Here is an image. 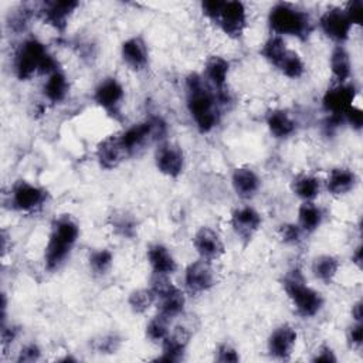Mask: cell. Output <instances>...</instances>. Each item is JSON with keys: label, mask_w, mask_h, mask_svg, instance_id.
<instances>
[{"label": "cell", "mask_w": 363, "mask_h": 363, "mask_svg": "<svg viewBox=\"0 0 363 363\" xmlns=\"http://www.w3.org/2000/svg\"><path fill=\"white\" fill-rule=\"evenodd\" d=\"M155 163L162 174L176 179L184 169V153L176 143L160 142L155 153Z\"/></svg>", "instance_id": "8fae6325"}, {"label": "cell", "mask_w": 363, "mask_h": 363, "mask_svg": "<svg viewBox=\"0 0 363 363\" xmlns=\"http://www.w3.org/2000/svg\"><path fill=\"white\" fill-rule=\"evenodd\" d=\"M323 220L322 210L313 201H303L298 210V225L303 233L316 231Z\"/></svg>", "instance_id": "f1b7e54d"}, {"label": "cell", "mask_w": 363, "mask_h": 363, "mask_svg": "<svg viewBox=\"0 0 363 363\" xmlns=\"http://www.w3.org/2000/svg\"><path fill=\"white\" fill-rule=\"evenodd\" d=\"M47 190L27 180H17L10 190L11 208L20 213H35L47 201Z\"/></svg>", "instance_id": "52a82bcc"}, {"label": "cell", "mask_w": 363, "mask_h": 363, "mask_svg": "<svg viewBox=\"0 0 363 363\" xmlns=\"http://www.w3.org/2000/svg\"><path fill=\"white\" fill-rule=\"evenodd\" d=\"M356 92L357 91L353 84H336L325 92L322 98V105L325 111L329 112V115L343 118V113L353 105L356 99Z\"/></svg>", "instance_id": "9a60e30c"}, {"label": "cell", "mask_w": 363, "mask_h": 363, "mask_svg": "<svg viewBox=\"0 0 363 363\" xmlns=\"http://www.w3.org/2000/svg\"><path fill=\"white\" fill-rule=\"evenodd\" d=\"M330 71L336 84H345L352 74V62L347 50L343 45H336L330 52Z\"/></svg>", "instance_id": "4316f807"}, {"label": "cell", "mask_w": 363, "mask_h": 363, "mask_svg": "<svg viewBox=\"0 0 363 363\" xmlns=\"http://www.w3.org/2000/svg\"><path fill=\"white\" fill-rule=\"evenodd\" d=\"M69 91V84L65 74L58 68L57 71L47 75V79L43 85V94L47 101L51 104H61Z\"/></svg>", "instance_id": "484cf974"}, {"label": "cell", "mask_w": 363, "mask_h": 363, "mask_svg": "<svg viewBox=\"0 0 363 363\" xmlns=\"http://www.w3.org/2000/svg\"><path fill=\"white\" fill-rule=\"evenodd\" d=\"M170 319L162 313L153 316L146 325V337L153 343H162L163 339L169 335Z\"/></svg>", "instance_id": "836d02e7"}, {"label": "cell", "mask_w": 363, "mask_h": 363, "mask_svg": "<svg viewBox=\"0 0 363 363\" xmlns=\"http://www.w3.org/2000/svg\"><path fill=\"white\" fill-rule=\"evenodd\" d=\"M89 268L96 275L106 274L113 262V254L108 248H99L91 252L89 255Z\"/></svg>", "instance_id": "d590c367"}, {"label": "cell", "mask_w": 363, "mask_h": 363, "mask_svg": "<svg viewBox=\"0 0 363 363\" xmlns=\"http://www.w3.org/2000/svg\"><path fill=\"white\" fill-rule=\"evenodd\" d=\"M40 356H41L40 347L35 343H28V345H24L21 347V350L18 352L17 362L18 363H33V362H37L40 359Z\"/></svg>", "instance_id": "60d3db41"}, {"label": "cell", "mask_w": 363, "mask_h": 363, "mask_svg": "<svg viewBox=\"0 0 363 363\" xmlns=\"http://www.w3.org/2000/svg\"><path fill=\"white\" fill-rule=\"evenodd\" d=\"M216 24L230 38H240L247 28V10L244 3L237 0L224 1Z\"/></svg>", "instance_id": "ba28073f"}, {"label": "cell", "mask_w": 363, "mask_h": 363, "mask_svg": "<svg viewBox=\"0 0 363 363\" xmlns=\"http://www.w3.org/2000/svg\"><path fill=\"white\" fill-rule=\"evenodd\" d=\"M231 184L235 194L241 199H251L257 194L261 186V179L251 167H237L231 174Z\"/></svg>", "instance_id": "7402d4cb"}, {"label": "cell", "mask_w": 363, "mask_h": 363, "mask_svg": "<svg viewBox=\"0 0 363 363\" xmlns=\"http://www.w3.org/2000/svg\"><path fill=\"white\" fill-rule=\"evenodd\" d=\"M267 128L275 139H288L296 130V123L284 109H272L265 118Z\"/></svg>", "instance_id": "cb8c5ba5"}, {"label": "cell", "mask_w": 363, "mask_h": 363, "mask_svg": "<svg viewBox=\"0 0 363 363\" xmlns=\"http://www.w3.org/2000/svg\"><path fill=\"white\" fill-rule=\"evenodd\" d=\"M282 286L299 316L313 318L320 312L323 306V298L316 289L311 288L305 282V278L299 268L291 269L284 277Z\"/></svg>", "instance_id": "277c9868"}, {"label": "cell", "mask_w": 363, "mask_h": 363, "mask_svg": "<svg viewBox=\"0 0 363 363\" xmlns=\"http://www.w3.org/2000/svg\"><path fill=\"white\" fill-rule=\"evenodd\" d=\"M302 228L295 223H284L278 227V235L285 244H299L302 240Z\"/></svg>", "instance_id": "74e56055"}, {"label": "cell", "mask_w": 363, "mask_h": 363, "mask_svg": "<svg viewBox=\"0 0 363 363\" xmlns=\"http://www.w3.org/2000/svg\"><path fill=\"white\" fill-rule=\"evenodd\" d=\"M121 343H122V339L118 333H106L94 342V349L98 353L112 354V353H116Z\"/></svg>", "instance_id": "8d00e7d4"}, {"label": "cell", "mask_w": 363, "mask_h": 363, "mask_svg": "<svg viewBox=\"0 0 363 363\" xmlns=\"http://www.w3.org/2000/svg\"><path fill=\"white\" fill-rule=\"evenodd\" d=\"M325 183L330 194L343 196L354 189L357 183V176L349 167H335L329 172Z\"/></svg>", "instance_id": "d4e9b609"}, {"label": "cell", "mask_w": 363, "mask_h": 363, "mask_svg": "<svg viewBox=\"0 0 363 363\" xmlns=\"http://www.w3.org/2000/svg\"><path fill=\"white\" fill-rule=\"evenodd\" d=\"M277 68L291 79L301 78L305 72V64L301 55L292 50H288V52L285 54V57L282 58V61L278 64Z\"/></svg>", "instance_id": "d6a6232c"}, {"label": "cell", "mask_w": 363, "mask_h": 363, "mask_svg": "<svg viewBox=\"0 0 363 363\" xmlns=\"http://www.w3.org/2000/svg\"><path fill=\"white\" fill-rule=\"evenodd\" d=\"M268 26L274 35H291L302 41L313 31L311 16L289 3H277L269 9Z\"/></svg>", "instance_id": "3957f363"}, {"label": "cell", "mask_w": 363, "mask_h": 363, "mask_svg": "<svg viewBox=\"0 0 363 363\" xmlns=\"http://www.w3.org/2000/svg\"><path fill=\"white\" fill-rule=\"evenodd\" d=\"M150 289L156 296L159 313L172 319L183 312L186 305V296L179 286L169 281L167 277L155 274Z\"/></svg>", "instance_id": "8992f818"}, {"label": "cell", "mask_w": 363, "mask_h": 363, "mask_svg": "<svg viewBox=\"0 0 363 363\" xmlns=\"http://www.w3.org/2000/svg\"><path fill=\"white\" fill-rule=\"evenodd\" d=\"M95 156L102 169L112 170L118 167L128 155L121 143L119 135H109L98 143Z\"/></svg>", "instance_id": "d6986e66"}, {"label": "cell", "mask_w": 363, "mask_h": 363, "mask_svg": "<svg viewBox=\"0 0 363 363\" xmlns=\"http://www.w3.org/2000/svg\"><path fill=\"white\" fill-rule=\"evenodd\" d=\"M230 72V62L221 55H211L204 65V79L214 89L216 94L227 92V78Z\"/></svg>", "instance_id": "44dd1931"}, {"label": "cell", "mask_w": 363, "mask_h": 363, "mask_svg": "<svg viewBox=\"0 0 363 363\" xmlns=\"http://www.w3.org/2000/svg\"><path fill=\"white\" fill-rule=\"evenodd\" d=\"M352 261L360 268L362 267V245H357L352 254Z\"/></svg>", "instance_id": "c3c4849f"}, {"label": "cell", "mask_w": 363, "mask_h": 363, "mask_svg": "<svg viewBox=\"0 0 363 363\" xmlns=\"http://www.w3.org/2000/svg\"><path fill=\"white\" fill-rule=\"evenodd\" d=\"M48 54L50 52L47 51L45 45L40 40L34 37L26 38L18 45L14 54L13 68H14L16 77L20 81H27L35 74H40Z\"/></svg>", "instance_id": "5b68a950"}, {"label": "cell", "mask_w": 363, "mask_h": 363, "mask_svg": "<svg viewBox=\"0 0 363 363\" xmlns=\"http://www.w3.org/2000/svg\"><path fill=\"white\" fill-rule=\"evenodd\" d=\"M339 259L333 255H319L316 258H313L312 261V272L315 275L316 279L329 284L333 281V278L336 277L337 271H339Z\"/></svg>", "instance_id": "f546056e"}, {"label": "cell", "mask_w": 363, "mask_h": 363, "mask_svg": "<svg viewBox=\"0 0 363 363\" xmlns=\"http://www.w3.org/2000/svg\"><path fill=\"white\" fill-rule=\"evenodd\" d=\"M288 47L286 43L284 40V37L279 35H271L261 47L259 54L261 57L268 61L271 65H274L275 68L278 67V64L282 61V58L285 57V54L288 52Z\"/></svg>", "instance_id": "4dcf8cb0"}, {"label": "cell", "mask_w": 363, "mask_h": 363, "mask_svg": "<svg viewBox=\"0 0 363 363\" xmlns=\"http://www.w3.org/2000/svg\"><path fill=\"white\" fill-rule=\"evenodd\" d=\"M156 301V296L150 288H142L130 292L128 303L135 313H145Z\"/></svg>", "instance_id": "e575fe53"}, {"label": "cell", "mask_w": 363, "mask_h": 363, "mask_svg": "<svg viewBox=\"0 0 363 363\" xmlns=\"http://www.w3.org/2000/svg\"><path fill=\"white\" fill-rule=\"evenodd\" d=\"M147 262L156 275L169 277L176 272L177 262L167 247L163 244H152L146 252Z\"/></svg>", "instance_id": "603a6c76"}, {"label": "cell", "mask_w": 363, "mask_h": 363, "mask_svg": "<svg viewBox=\"0 0 363 363\" xmlns=\"http://www.w3.org/2000/svg\"><path fill=\"white\" fill-rule=\"evenodd\" d=\"M347 339L349 343L354 347H360L362 342H363V325L362 322H354L347 332Z\"/></svg>", "instance_id": "ee69618b"}, {"label": "cell", "mask_w": 363, "mask_h": 363, "mask_svg": "<svg viewBox=\"0 0 363 363\" xmlns=\"http://www.w3.org/2000/svg\"><path fill=\"white\" fill-rule=\"evenodd\" d=\"M296 337H298V333L291 325H288V323L279 325L278 328H275L271 332V335L268 337L269 354L278 360L289 359L292 354V350L295 347Z\"/></svg>", "instance_id": "e0dca14e"}, {"label": "cell", "mask_w": 363, "mask_h": 363, "mask_svg": "<svg viewBox=\"0 0 363 363\" xmlns=\"http://www.w3.org/2000/svg\"><path fill=\"white\" fill-rule=\"evenodd\" d=\"M78 7L79 3L75 0H54L41 3L37 13L45 24L62 33L67 28L69 17Z\"/></svg>", "instance_id": "30bf717a"}, {"label": "cell", "mask_w": 363, "mask_h": 363, "mask_svg": "<svg viewBox=\"0 0 363 363\" xmlns=\"http://www.w3.org/2000/svg\"><path fill=\"white\" fill-rule=\"evenodd\" d=\"M109 225L112 227V230L115 231V234L123 237V238H133L136 234V220L125 213H113L109 217Z\"/></svg>", "instance_id": "1f68e13d"}, {"label": "cell", "mask_w": 363, "mask_h": 363, "mask_svg": "<svg viewBox=\"0 0 363 363\" xmlns=\"http://www.w3.org/2000/svg\"><path fill=\"white\" fill-rule=\"evenodd\" d=\"M193 247L199 257L204 261H216L221 258L225 252V247L218 233L213 228L203 225L193 235Z\"/></svg>", "instance_id": "2e32d148"}, {"label": "cell", "mask_w": 363, "mask_h": 363, "mask_svg": "<svg viewBox=\"0 0 363 363\" xmlns=\"http://www.w3.org/2000/svg\"><path fill=\"white\" fill-rule=\"evenodd\" d=\"M78 237L79 227L71 216L62 214L54 220L44 250V264L48 271H55L65 262Z\"/></svg>", "instance_id": "7a4b0ae2"}, {"label": "cell", "mask_w": 363, "mask_h": 363, "mask_svg": "<svg viewBox=\"0 0 363 363\" xmlns=\"http://www.w3.org/2000/svg\"><path fill=\"white\" fill-rule=\"evenodd\" d=\"M350 24L352 26H360L362 17H363V3L360 0H353L346 4V9H343Z\"/></svg>", "instance_id": "ab89813d"}, {"label": "cell", "mask_w": 363, "mask_h": 363, "mask_svg": "<svg viewBox=\"0 0 363 363\" xmlns=\"http://www.w3.org/2000/svg\"><path fill=\"white\" fill-rule=\"evenodd\" d=\"M319 27L328 38L337 43V45H342L349 38L353 26L350 24L343 9L329 7L322 13Z\"/></svg>", "instance_id": "9c48e42d"}, {"label": "cell", "mask_w": 363, "mask_h": 363, "mask_svg": "<svg viewBox=\"0 0 363 363\" xmlns=\"http://www.w3.org/2000/svg\"><path fill=\"white\" fill-rule=\"evenodd\" d=\"M123 98H125V89L122 84L113 77H108L102 79L94 91L95 104L112 116L119 113V108Z\"/></svg>", "instance_id": "7c38bea8"}, {"label": "cell", "mask_w": 363, "mask_h": 363, "mask_svg": "<svg viewBox=\"0 0 363 363\" xmlns=\"http://www.w3.org/2000/svg\"><path fill=\"white\" fill-rule=\"evenodd\" d=\"M190 340V332L184 326H176L162 342V354L159 362H180L186 353Z\"/></svg>", "instance_id": "ac0fdd59"}, {"label": "cell", "mask_w": 363, "mask_h": 363, "mask_svg": "<svg viewBox=\"0 0 363 363\" xmlns=\"http://www.w3.org/2000/svg\"><path fill=\"white\" fill-rule=\"evenodd\" d=\"M17 333H18V329L16 326H13V325L7 326L6 323H3L1 325V343H3V346L6 347L7 345L13 343Z\"/></svg>", "instance_id": "bcb514c9"}, {"label": "cell", "mask_w": 363, "mask_h": 363, "mask_svg": "<svg viewBox=\"0 0 363 363\" xmlns=\"http://www.w3.org/2000/svg\"><path fill=\"white\" fill-rule=\"evenodd\" d=\"M216 284L214 272L208 261L197 259L190 262L184 269V285L191 294H203Z\"/></svg>", "instance_id": "5bb4252c"}, {"label": "cell", "mask_w": 363, "mask_h": 363, "mask_svg": "<svg viewBox=\"0 0 363 363\" xmlns=\"http://www.w3.org/2000/svg\"><path fill=\"white\" fill-rule=\"evenodd\" d=\"M216 360L220 363H235L240 360V354L231 345L221 343L216 350Z\"/></svg>", "instance_id": "f35d334b"}, {"label": "cell", "mask_w": 363, "mask_h": 363, "mask_svg": "<svg viewBox=\"0 0 363 363\" xmlns=\"http://www.w3.org/2000/svg\"><path fill=\"white\" fill-rule=\"evenodd\" d=\"M261 214L250 206L235 208L230 217V225L233 231L244 242H250L252 240L255 233L261 228Z\"/></svg>", "instance_id": "4fadbf2b"}, {"label": "cell", "mask_w": 363, "mask_h": 363, "mask_svg": "<svg viewBox=\"0 0 363 363\" xmlns=\"http://www.w3.org/2000/svg\"><path fill=\"white\" fill-rule=\"evenodd\" d=\"M292 193L303 201H313L320 191V182L312 174H298L291 182Z\"/></svg>", "instance_id": "83f0119b"}, {"label": "cell", "mask_w": 363, "mask_h": 363, "mask_svg": "<svg viewBox=\"0 0 363 363\" xmlns=\"http://www.w3.org/2000/svg\"><path fill=\"white\" fill-rule=\"evenodd\" d=\"M224 1L221 0H206V1H201V10H203V14L210 18L211 21L216 23L220 11H221V7H223Z\"/></svg>", "instance_id": "7bdbcfd3"}, {"label": "cell", "mask_w": 363, "mask_h": 363, "mask_svg": "<svg viewBox=\"0 0 363 363\" xmlns=\"http://www.w3.org/2000/svg\"><path fill=\"white\" fill-rule=\"evenodd\" d=\"M336 356L332 350V347L329 345H320L318 347V350L315 352V356L312 357V362H325V363H329V362H336Z\"/></svg>", "instance_id": "f6af8a7d"}, {"label": "cell", "mask_w": 363, "mask_h": 363, "mask_svg": "<svg viewBox=\"0 0 363 363\" xmlns=\"http://www.w3.org/2000/svg\"><path fill=\"white\" fill-rule=\"evenodd\" d=\"M186 104L199 132L208 133L218 125L220 102L217 95L197 72H191L186 78Z\"/></svg>", "instance_id": "6da1fadb"}, {"label": "cell", "mask_w": 363, "mask_h": 363, "mask_svg": "<svg viewBox=\"0 0 363 363\" xmlns=\"http://www.w3.org/2000/svg\"><path fill=\"white\" fill-rule=\"evenodd\" d=\"M121 55L123 62L135 71H142L149 64V51L146 43L138 35H133L122 43Z\"/></svg>", "instance_id": "ffe728a7"}, {"label": "cell", "mask_w": 363, "mask_h": 363, "mask_svg": "<svg viewBox=\"0 0 363 363\" xmlns=\"http://www.w3.org/2000/svg\"><path fill=\"white\" fill-rule=\"evenodd\" d=\"M343 121H346L352 129L360 130L363 126V112L360 108L352 105L345 113H343Z\"/></svg>", "instance_id": "b9f144b4"}, {"label": "cell", "mask_w": 363, "mask_h": 363, "mask_svg": "<svg viewBox=\"0 0 363 363\" xmlns=\"http://www.w3.org/2000/svg\"><path fill=\"white\" fill-rule=\"evenodd\" d=\"M352 316H353L354 322H362V302L360 301H357L352 306Z\"/></svg>", "instance_id": "7dc6e473"}]
</instances>
